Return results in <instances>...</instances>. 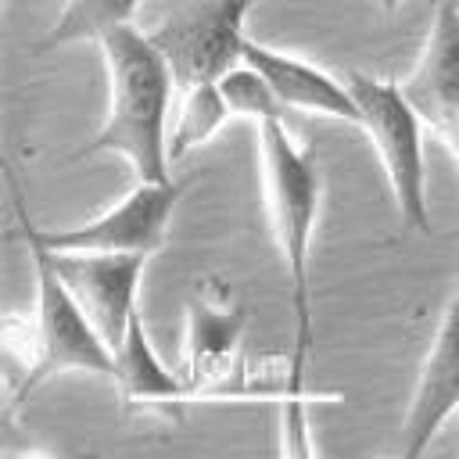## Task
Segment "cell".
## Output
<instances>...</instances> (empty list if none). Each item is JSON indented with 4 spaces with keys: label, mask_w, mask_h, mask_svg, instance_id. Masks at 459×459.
<instances>
[{
    "label": "cell",
    "mask_w": 459,
    "mask_h": 459,
    "mask_svg": "<svg viewBox=\"0 0 459 459\" xmlns=\"http://www.w3.org/2000/svg\"><path fill=\"white\" fill-rule=\"evenodd\" d=\"M308 398H283L280 402V448L287 455H312L308 437Z\"/></svg>",
    "instance_id": "2e32d148"
},
{
    "label": "cell",
    "mask_w": 459,
    "mask_h": 459,
    "mask_svg": "<svg viewBox=\"0 0 459 459\" xmlns=\"http://www.w3.org/2000/svg\"><path fill=\"white\" fill-rule=\"evenodd\" d=\"M377 4H380V7L391 14V11H398V4H402V0H377Z\"/></svg>",
    "instance_id": "e0dca14e"
},
{
    "label": "cell",
    "mask_w": 459,
    "mask_h": 459,
    "mask_svg": "<svg viewBox=\"0 0 459 459\" xmlns=\"http://www.w3.org/2000/svg\"><path fill=\"white\" fill-rule=\"evenodd\" d=\"M258 129V154H262V186H265V212L269 230L280 247L290 308H294V355L287 366V394L283 398H308L305 391V366L316 344L312 333V237L323 201V172L312 151H305L287 122H262Z\"/></svg>",
    "instance_id": "6da1fadb"
},
{
    "label": "cell",
    "mask_w": 459,
    "mask_h": 459,
    "mask_svg": "<svg viewBox=\"0 0 459 459\" xmlns=\"http://www.w3.org/2000/svg\"><path fill=\"white\" fill-rule=\"evenodd\" d=\"M140 0H65L54 29L39 43V50L61 47V43H100L108 32L133 25Z\"/></svg>",
    "instance_id": "4fadbf2b"
},
{
    "label": "cell",
    "mask_w": 459,
    "mask_h": 459,
    "mask_svg": "<svg viewBox=\"0 0 459 459\" xmlns=\"http://www.w3.org/2000/svg\"><path fill=\"white\" fill-rule=\"evenodd\" d=\"M240 61L251 65L269 82V90L276 93V100L287 111L323 115V118H337V122L359 126V108H355V97H351L348 82L330 75V72H323L319 65H312V61H305L298 54L276 50L269 43H258L251 36L244 39Z\"/></svg>",
    "instance_id": "30bf717a"
},
{
    "label": "cell",
    "mask_w": 459,
    "mask_h": 459,
    "mask_svg": "<svg viewBox=\"0 0 459 459\" xmlns=\"http://www.w3.org/2000/svg\"><path fill=\"white\" fill-rule=\"evenodd\" d=\"M355 108H359V129L369 136V143L380 154L391 197L398 204V215L420 230L430 233V204H427V161H423V122L416 108L405 100L402 86L394 79H377L366 72L344 75Z\"/></svg>",
    "instance_id": "3957f363"
},
{
    "label": "cell",
    "mask_w": 459,
    "mask_h": 459,
    "mask_svg": "<svg viewBox=\"0 0 459 459\" xmlns=\"http://www.w3.org/2000/svg\"><path fill=\"white\" fill-rule=\"evenodd\" d=\"M251 7L255 0H183L151 29L179 93L219 82L233 65H240Z\"/></svg>",
    "instance_id": "8992f818"
},
{
    "label": "cell",
    "mask_w": 459,
    "mask_h": 459,
    "mask_svg": "<svg viewBox=\"0 0 459 459\" xmlns=\"http://www.w3.org/2000/svg\"><path fill=\"white\" fill-rule=\"evenodd\" d=\"M104 72H108V111L97 136L75 151L90 154H122L136 179L165 183L169 176V100L176 90L172 68L151 32L122 25L100 39Z\"/></svg>",
    "instance_id": "7a4b0ae2"
},
{
    "label": "cell",
    "mask_w": 459,
    "mask_h": 459,
    "mask_svg": "<svg viewBox=\"0 0 459 459\" xmlns=\"http://www.w3.org/2000/svg\"><path fill=\"white\" fill-rule=\"evenodd\" d=\"M244 333V308L230 305L215 294H197L186 305V341L179 377L194 391V398H219L226 380L233 377V351Z\"/></svg>",
    "instance_id": "8fae6325"
},
{
    "label": "cell",
    "mask_w": 459,
    "mask_h": 459,
    "mask_svg": "<svg viewBox=\"0 0 459 459\" xmlns=\"http://www.w3.org/2000/svg\"><path fill=\"white\" fill-rule=\"evenodd\" d=\"M219 93H222V100H226L233 118H247L255 126H262V122H287V108L276 100L269 82L251 65H244V61L233 65L219 79Z\"/></svg>",
    "instance_id": "9a60e30c"
},
{
    "label": "cell",
    "mask_w": 459,
    "mask_h": 459,
    "mask_svg": "<svg viewBox=\"0 0 459 459\" xmlns=\"http://www.w3.org/2000/svg\"><path fill=\"white\" fill-rule=\"evenodd\" d=\"M398 86L405 100L416 108L423 129H430L459 161V11H455V0H437L416 68Z\"/></svg>",
    "instance_id": "ba28073f"
},
{
    "label": "cell",
    "mask_w": 459,
    "mask_h": 459,
    "mask_svg": "<svg viewBox=\"0 0 459 459\" xmlns=\"http://www.w3.org/2000/svg\"><path fill=\"white\" fill-rule=\"evenodd\" d=\"M455 11H459V0H455Z\"/></svg>",
    "instance_id": "ac0fdd59"
},
{
    "label": "cell",
    "mask_w": 459,
    "mask_h": 459,
    "mask_svg": "<svg viewBox=\"0 0 459 459\" xmlns=\"http://www.w3.org/2000/svg\"><path fill=\"white\" fill-rule=\"evenodd\" d=\"M230 118L233 115L219 93V82H204V86L179 93V111H176V122L169 133V161H179L183 154H190L194 147L212 140Z\"/></svg>",
    "instance_id": "5bb4252c"
},
{
    "label": "cell",
    "mask_w": 459,
    "mask_h": 459,
    "mask_svg": "<svg viewBox=\"0 0 459 459\" xmlns=\"http://www.w3.org/2000/svg\"><path fill=\"white\" fill-rule=\"evenodd\" d=\"M455 409H459V276L434 330V341L427 348V359L420 366L409 412L402 420V455L416 459Z\"/></svg>",
    "instance_id": "9c48e42d"
},
{
    "label": "cell",
    "mask_w": 459,
    "mask_h": 459,
    "mask_svg": "<svg viewBox=\"0 0 459 459\" xmlns=\"http://www.w3.org/2000/svg\"><path fill=\"white\" fill-rule=\"evenodd\" d=\"M11 186H14V179H11ZM176 201H179V183L136 179V186L118 204L100 212L97 219L79 222V226H65V230H39L29 222L22 194L14 186V212H18L22 240L39 244L47 251H108V255H147L151 258L154 251L165 247Z\"/></svg>",
    "instance_id": "277c9868"
},
{
    "label": "cell",
    "mask_w": 459,
    "mask_h": 459,
    "mask_svg": "<svg viewBox=\"0 0 459 459\" xmlns=\"http://www.w3.org/2000/svg\"><path fill=\"white\" fill-rule=\"evenodd\" d=\"M39 247V244H32ZM47 262L72 290L79 308L90 316L97 333L115 351L136 316V287L147 265V255H108V251H47Z\"/></svg>",
    "instance_id": "52a82bcc"
},
{
    "label": "cell",
    "mask_w": 459,
    "mask_h": 459,
    "mask_svg": "<svg viewBox=\"0 0 459 459\" xmlns=\"http://www.w3.org/2000/svg\"><path fill=\"white\" fill-rule=\"evenodd\" d=\"M29 251L36 262V316H32L36 351H32V362L25 369V380H22L14 402H25L29 391H36L43 380L68 373V369L100 373V377H111V369H115V351L97 333L90 316L79 308L72 290L61 283V276L54 273L47 255L32 244H29Z\"/></svg>",
    "instance_id": "5b68a950"
},
{
    "label": "cell",
    "mask_w": 459,
    "mask_h": 459,
    "mask_svg": "<svg viewBox=\"0 0 459 459\" xmlns=\"http://www.w3.org/2000/svg\"><path fill=\"white\" fill-rule=\"evenodd\" d=\"M111 380L118 387V398L126 405H183L194 398L179 369H169L158 351L151 348V337L143 330L140 312L133 316L122 344L115 348V369Z\"/></svg>",
    "instance_id": "7c38bea8"
}]
</instances>
